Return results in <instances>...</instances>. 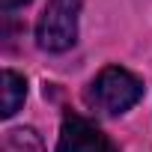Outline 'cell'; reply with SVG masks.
Instances as JSON below:
<instances>
[{
  "label": "cell",
  "mask_w": 152,
  "mask_h": 152,
  "mask_svg": "<svg viewBox=\"0 0 152 152\" xmlns=\"http://www.w3.org/2000/svg\"><path fill=\"white\" fill-rule=\"evenodd\" d=\"M143 96V84L140 78H134V75L128 69H119V66H107L102 69V75L90 84L87 90V104L102 110V113H122L128 110L131 104H137Z\"/></svg>",
  "instance_id": "1"
},
{
  "label": "cell",
  "mask_w": 152,
  "mask_h": 152,
  "mask_svg": "<svg viewBox=\"0 0 152 152\" xmlns=\"http://www.w3.org/2000/svg\"><path fill=\"white\" fill-rule=\"evenodd\" d=\"M78 15H81V0H51L36 24L39 48L51 54L69 51L78 39Z\"/></svg>",
  "instance_id": "2"
},
{
  "label": "cell",
  "mask_w": 152,
  "mask_h": 152,
  "mask_svg": "<svg viewBox=\"0 0 152 152\" xmlns=\"http://www.w3.org/2000/svg\"><path fill=\"white\" fill-rule=\"evenodd\" d=\"M57 152H113V143L96 122L84 119L81 113H66L60 125Z\"/></svg>",
  "instance_id": "3"
},
{
  "label": "cell",
  "mask_w": 152,
  "mask_h": 152,
  "mask_svg": "<svg viewBox=\"0 0 152 152\" xmlns=\"http://www.w3.org/2000/svg\"><path fill=\"white\" fill-rule=\"evenodd\" d=\"M24 99H27V81L21 78L18 72L6 69L3 72V116L6 119L15 116L18 107L24 104Z\"/></svg>",
  "instance_id": "4"
},
{
  "label": "cell",
  "mask_w": 152,
  "mask_h": 152,
  "mask_svg": "<svg viewBox=\"0 0 152 152\" xmlns=\"http://www.w3.org/2000/svg\"><path fill=\"white\" fill-rule=\"evenodd\" d=\"M6 152H45V143L33 128H12L6 134Z\"/></svg>",
  "instance_id": "5"
},
{
  "label": "cell",
  "mask_w": 152,
  "mask_h": 152,
  "mask_svg": "<svg viewBox=\"0 0 152 152\" xmlns=\"http://www.w3.org/2000/svg\"><path fill=\"white\" fill-rule=\"evenodd\" d=\"M3 3V9H15V6H24V3H30V0H0Z\"/></svg>",
  "instance_id": "6"
}]
</instances>
